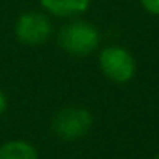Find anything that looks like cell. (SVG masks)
<instances>
[{"label": "cell", "instance_id": "obj_8", "mask_svg": "<svg viewBox=\"0 0 159 159\" xmlns=\"http://www.w3.org/2000/svg\"><path fill=\"white\" fill-rule=\"evenodd\" d=\"M6 109H8V98H6L4 90L0 88V116H2V114L6 112Z\"/></svg>", "mask_w": 159, "mask_h": 159}, {"label": "cell", "instance_id": "obj_4", "mask_svg": "<svg viewBox=\"0 0 159 159\" xmlns=\"http://www.w3.org/2000/svg\"><path fill=\"white\" fill-rule=\"evenodd\" d=\"M52 34L51 19L41 11H26L15 23V38L30 47L43 45Z\"/></svg>", "mask_w": 159, "mask_h": 159}, {"label": "cell", "instance_id": "obj_5", "mask_svg": "<svg viewBox=\"0 0 159 159\" xmlns=\"http://www.w3.org/2000/svg\"><path fill=\"white\" fill-rule=\"evenodd\" d=\"M92 0H39L41 8L54 17H77L90 8Z\"/></svg>", "mask_w": 159, "mask_h": 159}, {"label": "cell", "instance_id": "obj_1", "mask_svg": "<svg viewBox=\"0 0 159 159\" xmlns=\"http://www.w3.org/2000/svg\"><path fill=\"white\" fill-rule=\"evenodd\" d=\"M99 32L83 19L66 23L58 32V45L71 56H88L99 45Z\"/></svg>", "mask_w": 159, "mask_h": 159}, {"label": "cell", "instance_id": "obj_2", "mask_svg": "<svg viewBox=\"0 0 159 159\" xmlns=\"http://www.w3.org/2000/svg\"><path fill=\"white\" fill-rule=\"evenodd\" d=\"M92 124H94V116L88 109H84V107H64L52 116L51 127L58 139L73 142V140L86 137L88 131L92 129Z\"/></svg>", "mask_w": 159, "mask_h": 159}, {"label": "cell", "instance_id": "obj_9", "mask_svg": "<svg viewBox=\"0 0 159 159\" xmlns=\"http://www.w3.org/2000/svg\"><path fill=\"white\" fill-rule=\"evenodd\" d=\"M155 159H159V153H157V155H155Z\"/></svg>", "mask_w": 159, "mask_h": 159}, {"label": "cell", "instance_id": "obj_6", "mask_svg": "<svg viewBox=\"0 0 159 159\" xmlns=\"http://www.w3.org/2000/svg\"><path fill=\"white\" fill-rule=\"evenodd\" d=\"M0 159H39V155L26 140H8L0 144Z\"/></svg>", "mask_w": 159, "mask_h": 159}, {"label": "cell", "instance_id": "obj_7", "mask_svg": "<svg viewBox=\"0 0 159 159\" xmlns=\"http://www.w3.org/2000/svg\"><path fill=\"white\" fill-rule=\"evenodd\" d=\"M140 4L148 13L159 17V0H140Z\"/></svg>", "mask_w": 159, "mask_h": 159}, {"label": "cell", "instance_id": "obj_3", "mask_svg": "<svg viewBox=\"0 0 159 159\" xmlns=\"http://www.w3.org/2000/svg\"><path fill=\"white\" fill-rule=\"evenodd\" d=\"M98 62H99V69L103 71V75L120 84L129 83L137 71V62H135L133 54L120 45L105 47L99 52Z\"/></svg>", "mask_w": 159, "mask_h": 159}]
</instances>
